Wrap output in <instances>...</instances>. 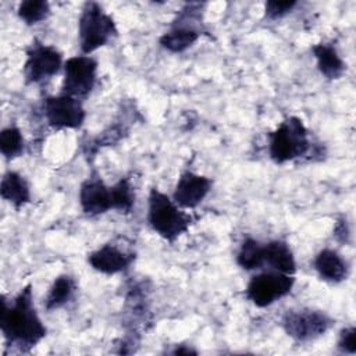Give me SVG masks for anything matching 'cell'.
I'll list each match as a JSON object with an SVG mask.
<instances>
[{
  "mask_svg": "<svg viewBox=\"0 0 356 356\" xmlns=\"http://www.w3.org/2000/svg\"><path fill=\"white\" fill-rule=\"evenodd\" d=\"M78 35L82 53L90 54L106 46L118 35V31L111 15H108L100 4L86 1L79 15Z\"/></svg>",
  "mask_w": 356,
  "mask_h": 356,
  "instance_id": "4",
  "label": "cell"
},
{
  "mask_svg": "<svg viewBox=\"0 0 356 356\" xmlns=\"http://www.w3.org/2000/svg\"><path fill=\"white\" fill-rule=\"evenodd\" d=\"M318 71L328 79H338L343 75L346 65L337 49L328 43H318L312 47Z\"/></svg>",
  "mask_w": 356,
  "mask_h": 356,
  "instance_id": "16",
  "label": "cell"
},
{
  "mask_svg": "<svg viewBox=\"0 0 356 356\" xmlns=\"http://www.w3.org/2000/svg\"><path fill=\"white\" fill-rule=\"evenodd\" d=\"M113 192V210L120 213H131L135 203L134 188L128 178H121L117 184L111 186Z\"/></svg>",
  "mask_w": 356,
  "mask_h": 356,
  "instance_id": "22",
  "label": "cell"
},
{
  "mask_svg": "<svg viewBox=\"0 0 356 356\" xmlns=\"http://www.w3.org/2000/svg\"><path fill=\"white\" fill-rule=\"evenodd\" d=\"M43 113L47 124L54 129H76L83 124L86 117L81 100L64 93L46 97Z\"/></svg>",
  "mask_w": 356,
  "mask_h": 356,
  "instance_id": "8",
  "label": "cell"
},
{
  "mask_svg": "<svg viewBox=\"0 0 356 356\" xmlns=\"http://www.w3.org/2000/svg\"><path fill=\"white\" fill-rule=\"evenodd\" d=\"M1 303L0 330L8 345L29 350L46 337L47 330L36 313L31 284L24 286L10 305L4 298Z\"/></svg>",
  "mask_w": 356,
  "mask_h": 356,
  "instance_id": "1",
  "label": "cell"
},
{
  "mask_svg": "<svg viewBox=\"0 0 356 356\" xmlns=\"http://www.w3.org/2000/svg\"><path fill=\"white\" fill-rule=\"evenodd\" d=\"M63 65L61 53L49 44L32 43L26 50L24 76L26 83H38L56 75Z\"/></svg>",
  "mask_w": 356,
  "mask_h": 356,
  "instance_id": "9",
  "label": "cell"
},
{
  "mask_svg": "<svg viewBox=\"0 0 356 356\" xmlns=\"http://www.w3.org/2000/svg\"><path fill=\"white\" fill-rule=\"evenodd\" d=\"M172 353H175V355H181V353L189 355V353H196V350H192V349H184V348H177Z\"/></svg>",
  "mask_w": 356,
  "mask_h": 356,
  "instance_id": "26",
  "label": "cell"
},
{
  "mask_svg": "<svg viewBox=\"0 0 356 356\" xmlns=\"http://www.w3.org/2000/svg\"><path fill=\"white\" fill-rule=\"evenodd\" d=\"M295 284L292 275L278 271H264L250 278L246 286V298L257 307H266L286 296Z\"/></svg>",
  "mask_w": 356,
  "mask_h": 356,
  "instance_id": "5",
  "label": "cell"
},
{
  "mask_svg": "<svg viewBox=\"0 0 356 356\" xmlns=\"http://www.w3.org/2000/svg\"><path fill=\"white\" fill-rule=\"evenodd\" d=\"M338 348L346 353L356 352V330H355V327H348L341 331L339 339H338Z\"/></svg>",
  "mask_w": 356,
  "mask_h": 356,
  "instance_id": "24",
  "label": "cell"
},
{
  "mask_svg": "<svg viewBox=\"0 0 356 356\" xmlns=\"http://www.w3.org/2000/svg\"><path fill=\"white\" fill-rule=\"evenodd\" d=\"M17 13L26 25H35L49 17L50 4L44 0H25L19 3Z\"/></svg>",
  "mask_w": 356,
  "mask_h": 356,
  "instance_id": "21",
  "label": "cell"
},
{
  "mask_svg": "<svg viewBox=\"0 0 356 356\" xmlns=\"http://www.w3.org/2000/svg\"><path fill=\"white\" fill-rule=\"evenodd\" d=\"M264 263L271 266L274 271L293 275L296 271V261L289 245L284 241H270L263 245Z\"/></svg>",
  "mask_w": 356,
  "mask_h": 356,
  "instance_id": "14",
  "label": "cell"
},
{
  "mask_svg": "<svg viewBox=\"0 0 356 356\" xmlns=\"http://www.w3.org/2000/svg\"><path fill=\"white\" fill-rule=\"evenodd\" d=\"M236 263L243 268V270H256L260 268L264 264V256H263V245L252 238H248L242 242L238 256H236Z\"/></svg>",
  "mask_w": 356,
  "mask_h": 356,
  "instance_id": "19",
  "label": "cell"
},
{
  "mask_svg": "<svg viewBox=\"0 0 356 356\" xmlns=\"http://www.w3.org/2000/svg\"><path fill=\"white\" fill-rule=\"evenodd\" d=\"M296 1L293 0H286V1H267L264 6V13L266 17L268 19H277L281 18L284 15H286L288 13H291L295 7H296Z\"/></svg>",
  "mask_w": 356,
  "mask_h": 356,
  "instance_id": "23",
  "label": "cell"
},
{
  "mask_svg": "<svg viewBox=\"0 0 356 356\" xmlns=\"http://www.w3.org/2000/svg\"><path fill=\"white\" fill-rule=\"evenodd\" d=\"M24 147V138L17 127H7L0 132V152L7 160L21 156Z\"/></svg>",
  "mask_w": 356,
  "mask_h": 356,
  "instance_id": "20",
  "label": "cell"
},
{
  "mask_svg": "<svg viewBox=\"0 0 356 356\" xmlns=\"http://www.w3.org/2000/svg\"><path fill=\"white\" fill-rule=\"evenodd\" d=\"M314 268L328 282H341L348 277V264L342 256L332 249H323L314 259Z\"/></svg>",
  "mask_w": 356,
  "mask_h": 356,
  "instance_id": "13",
  "label": "cell"
},
{
  "mask_svg": "<svg viewBox=\"0 0 356 356\" xmlns=\"http://www.w3.org/2000/svg\"><path fill=\"white\" fill-rule=\"evenodd\" d=\"M147 221L152 229L161 238L174 242L189 229L192 217L182 211L165 193L160 192L157 188H152L149 193Z\"/></svg>",
  "mask_w": 356,
  "mask_h": 356,
  "instance_id": "2",
  "label": "cell"
},
{
  "mask_svg": "<svg viewBox=\"0 0 356 356\" xmlns=\"http://www.w3.org/2000/svg\"><path fill=\"white\" fill-rule=\"evenodd\" d=\"M97 78V61L90 56H74L64 63V79L61 93L83 99L95 88Z\"/></svg>",
  "mask_w": 356,
  "mask_h": 356,
  "instance_id": "6",
  "label": "cell"
},
{
  "mask_svg": "<svg viewBox=\"0 0 356 356\" xmlns=\"http://www.w3.org/2000/svg\"><path fill=\"white\" fill-rule=\"evenodd\" d=\"M309 147V132L298 117L285 118L268 134V153L277 164H284L306 154Z\"/></svg>",
  "mask_w": 356,
  "mask_h": 356,
  "instance_id": "3",
  "label": "cell"
},
{
  "mask_svg": "<svg viewBox=\"0 0 356 356\" xmlns=\"http://www.w3.org/2000/svg\"><path fill=\"white\" fill-rule=\"evenodd\" d=\"M334 235L341 242H346L348 241L349 228H348V224H346L345 218H341V220L337 221V225H335V229H334Z\"/></svg>",
  "mask_w": 356,
  "mask_h": 356,
  "instance_id": "25",
  "label": "cell"
},
{
  "mask_svg": "<svg viewBox=\"0 0 356 356\" xmlns=\"http://www.w3.org/2000/svg\"><path fill=\"white\" fill-rule=\"evenodd\" d=\"M0 195L15 209H21L31 202V191L28 182L21 174L11 170H8L1 178Z\"/></svg>",
  "mask_w": 356,
  "mask_h": 356,
  "instance_id": "17",
  "label": "cell"
},
{
  "mask_svg": "<svg viewBox=\"0 0 356 356\" xmlns=\"http://www.w3.org/2000/svg\"><path fill=\"white\" fill-rule=\"evenodd\" d=\"M213 181L204 175L195 174L192 171H185L181 174L174 193L172 200L185 209L196 207L210 192Z\"/></svg>",
  "mask_w": 356,
  "mask_h": 356,
  "instance_id": "11",
  "label": "cell"
},
{
  "mask_svg": "<svg viewBox=\"0 0 356 356\" xmlns=\"http://www.w3.org/2000/svg\"><path fill=\"white\" fill-rule=\"evenodd\" d=\"M79 203L82 210L89 216H99L113 210V192L100 177L90 175L81 184Z\"/></svg>",
  "mask_w": 356,
  "mask_h": 356,
  "instance_id": "10",
  "label": "cell"
},
{
  "mask_svg": "<svg viewBox=\"0 0 356 356\" xmlns=\"http://www.w3.org/2000/svg\"><path fill=\"white\" fill-rule=\"evenodd\" d=\"M75 289H76V285L72 277L70 275L57 277L53 281L49 289V293L46 296V300H44L46 310H54L68 303L72 299Z\"/></svg>",
  "mask_w": 356,
  "mask_h": 356,
  "instance_id": "18",
  "label": "cell"
},
{
  "mask_svg": "<svg viewBox=\"0 0 356 356\" xmlns=\"http://www.w3.org/2000/svg\"><path fill=\"white\" fill-rule=\"evenodd\" d=\"M200 33L202 29L199 28L174 21L171 29L160 38V44L168 51L181 53L191 47L199 39Z\"/></svg>",
  "mask_w": 356,
  "mask_h": 356,
  "instance_id": "15",
  "label": "cell"
},
{
  "mask_svg": "<svg viewBox=\"0 0 356 356\" xmlns=\"http://www.w3.org/2000/svg\"><path fill=\"white\" fill-rule=\"evenodd\" d=\"M134 259L135 256L132 253H127L115 245L107 243L92 252L88 256V263L92 266L93 270L107 275H113L125 271L131 266Z\"/></svg>",
  "mask_w": 356,
  "mask_h": 356,
  "instance_id": "12",
  "label": "cell"
},
{
  "mask_svg": "<svg viewBox=\"0 0 356 356\" xmlns=\"http://www.w3.org/2000/svg\"><path fill=\"white\" fill-rule=\"evenodd\" d=\"M332 320L320 310H288L282 317V328L288 337L299 342L318 338L331 327Z\"/></svg>",
  "mask_w": 356,
  "mask_h": 356,
  "instance_id": "7",
  "label": "cell"
}]
</instances>
